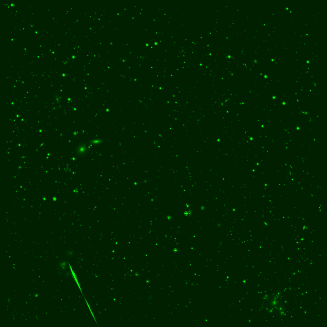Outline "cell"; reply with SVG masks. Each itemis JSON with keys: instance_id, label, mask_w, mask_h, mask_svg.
<instances>
[{"instance_id": "7a4b0ae2", "label": "cell", "mask_w": 327, "mask_h": 327, "mask_svg": "<svg viewBox=\"0 0 327 327\" xmlns=\"http://www.w3.org/2000/svg\"><path fill=\"white\" fill-rule=\"evenodd\" d=\"M90 145H101L105 143V139L101 138H95L90 139L87 141Z\"/></svg>"}, {"instance_id": "3957f363", "label": "cell", "mask_w": 327, "mask_h": 327, "mask_svg": "<svg viewBox=\"0 0 327 327\" xmlns=\"http://www.w3.org/2000/svg\"><path fill=\"white\" fill-rule=\"evenodd\" d=\"M55 102H56V103L57 104L59 105H60L61 100L60 99V97L59 95H56V96H55Z\"/></svg>"}, {"instance_id": "6da1fadb", "label": "cell", "mask_w": 327, "mask_h": 327, "mask_svg": "<svg viewBox=\"0 0 327 327\" xmlns=\"http://www.w3.org/2000/svg\"><path fill=\"white\" fill-rule=\"evenodd\" d=\"M90 146L88 141H81L78 143L75 149L76 156L79 158H83L87 156L89 153Z\"/></svg>"}]
</instances>
